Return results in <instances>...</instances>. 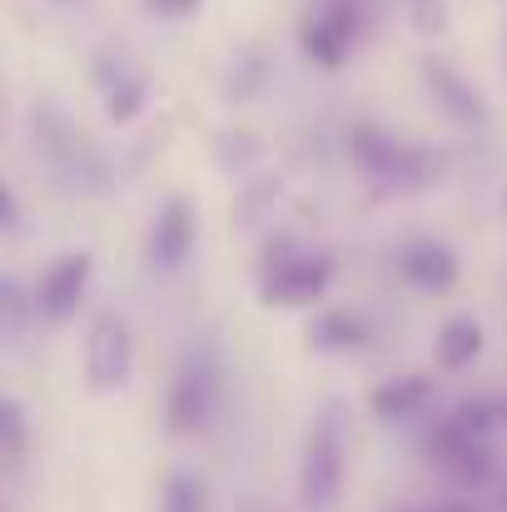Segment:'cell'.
<instances>
[{
	"mask_svg": "<svg viewBox=\"0 0 507 512\" xmlns=\"http://www.w3.org/2000/svg\"><path fill=\"white\" fill-rule=\"evenodd\" d=\"M348 160L358 165V174L383 189V194H408V189H428L438 179V155L423 150V145H408L398 140L393 130L373 125V120H358L348 125Z\"/></svg>",
	"mask_w": 507,
	"mask_h": 512,
	"instance_id": "6da1fadb",
	"label": "cell"
},
{
	"mask_svg": "<svg viewBox=\"0 0 507 512\" xmlns=\"http://www.w3.org/2000/svg\"><path fill=\"white\" fill-rule=\"evenodd\" d=\"M219 393H224V373L214 348H189L165 383V433L169 438H199L209 433L214 413H219Z\"/></svg>",
	"mask_w": 507,
	"mask_h": 512,
	"instance_id": "7a4b0ae2",
	"label": "cell"
},
{
	"mask_svg": "<svg viewBox=\"0 0 507 512\" xmlns=\"http://www.w3.org/2000/svg\"><path fill=\"white\" fill-rule=\"evenodd\" d=\"M348 488V453H343V423L338 408L319 413L314 428L304 433L299 448V473H294V493L304 512H338Z\"/></svg>",
	"mask_w": 507,
	"mask_h": 512,
	"instance_id": "3957f363",
	"label": "cell"
},
{
	"mask_svg": "<svg viewBox=\"0 0 507 512\" xmlns=\"http://www.w3.org/2000/svg\"><path fill=\"white\" fill-rule=\"evenodd\" d=\"M80 373H85V388H90L95 398L120 393V388L135 378V324H130L120 309H100V314L85 324Z\"/></svg>",
	"mask_w": 507,
	"mask_h": 512,
	"instance_id": "277c9868",
	"label": "cell"
},
{
	"mask_svg": "<svg viewBox=\"0 0 507 512\" xmlns=\"http://www.w3.org/2000/svg\"><path fill=\"white\" fill-rule=\"evenodd\" d=\"M368 35V10L363 0H319L299 20V50L319 70H343L353 45Z\"/></svg>",
	"mask_w": 507,
	"mask_h": 512,
	"instance_id": "5b68a950",
	"label": "cell"
},
{
	"mask_svg": "<svg viewBox=\"0 0 507 512\" xmlns=\"http://www.w3.org/2000/svg\"><path fill=\"white\" fill-rule=\"evenodd\" d=\"M338 279V259L329 249H299L284 264L259 274V304L264 309H314L329 299Z\"/></svg>",
	"mask_w": 507,
	"mask_h": 512,
	"instance_id": "8992f818",
	"label": "cell"
},
{
	"mask_svg": "<svg viewBox=\"0 0 507 512\" xmlns=\"http://www.w3.org/2000/svg\"><path fill=\"white\" fill-rule=\"evenodd\" d=\"M30 130H35V150L45 155V165L60 174L65 184H75V189H100L105 184V160L90 150V140L70 125V115H60L55 105H40L35 115H30Z\"/></svg>",
	"mask_w": 507,
	"mask_h": 512,
	"instance_id": "52a82bcc",
	"label": "cell"
},
{
	"mask_svg": "<svg viewBox=\"0 0 507 512\" xmlns=\"http://www.w3.org/2000/svg\"><path fill=\"white\" fill-rule=\"evenodd\" d=\"M90 279H95V254L90 249H65L60 259L45 264V274L35 279V324L45 329H65L80 319V304L90 294Z\"/></svg>",
	"mask_w": 507,
	"mask_h": 512,
	"instance_id": "ba28073f",
	"label": "cell"
},
{
	"mask_svg": "<svg viewBox=\"0 0 507 512\" xmlns=\"http://www.w3.org/2000/svg\"><path fill=\"white\" fill-rule=\"evenodd\" d=\"M199 249V209L189 194H165L145 229V264L155 274H179Z\"/></svg>",
	"mask_w": 507,
	"mask_h": 512,
	"instance_id": "9c48e42d",
	"label": "cell"
},
{
	"mask_svg": "<svg viewBox=\"0 0 507 512\" xmlns=\"http://www.w3.org/2000/svg\"><path fill=\"white\" fill-rule=\"evenodd\" d=\"M423 453H428V463H433L443 478H453V483H463V488H483V483L493 478V448H488V438H473V433L458 428L453 418H438V423L423 433Z\"/></svg>",
	"mask_w": 507,
	"mask_h": 512,
	"instance_id": "30bf717a",
	"label": "cell"
},
{
	"mask_svg": "<svg viewBox=\"0 0 507 512\" xmlns=\"http://www.w3.org/2000/svg\"><path fill=\"white\" fill-rule=\"evenodd\" d=\"M418 75H423L428 100H433L458 130H483V125H488V100H483V90H478L453 60L428 55V60H418Z\"/></svg>",
	"mask_w": 507,
	"mask_h": 512,
	"instance_id": "8fae6325",
	"label": "cell"
},
{
	"mask_svg": "<svg viewBox=\"0 0 507 512\" xmlns=\"http://www.w3.org/2000/svg\"><path fill=\"white\" fill-rule=\"evenodd\" d=\"M393 269H398V279H403L408 289H418V294H448V289L463 279V264H458V254H453L443 239H408V244L398 249Z\"/></svg>",
	"mask_w": 507,
	"mask_h": 512,
	"instance_id": "7c38bea8",
	"label": "cell"
},
{
	"mask_svg": "<svg viewBox=\"0 0 507 512\" xmlns=\"http://www.w3.org/2000/svg\"><path fill=\"white\" fill-rule=\"evenodd\" d=\"M428 403H433V378L428 373H398V378H388L368 393V413L378 423H408Z\"/></svg>",
	"mask_w": 507,
	"mask_h": 512,
	"instance_id": "4fadbf2b",
	"label": "cell"
},
{
	"mask_svg": "<svg viewBox=\"0 0 507 512\" xmlns=\"http://www.w3.org/2000/svg\"><path fill=\"white\" fill-rule=\"evenodd\" d=\"M314 353H363L373 343V324L353 309H319L304 329Z\"/></svg>",
	"mask_w": 507,
	"mask_h": 512,
	"instance_id": "5bb4252c",
	"label": "cell"
},
{
	"mask_svg": "<svg viewBox=\"0 0 507 512\" xmlns=\"http://www.w3.org/2000/svg\"><path fill=\"white\" fill-rule=\"evenodd\" d=\"M150 100H155V85H150V75L145 70H135V65H125L105 90H100V105H105V120L115 125V130H130V125H140L145 115H150Z\"/></svg>",
	"mask_w": 507,
	"mask_h": 512,
	"instance_id": "9a60e30c",
	"label": "cell"
},
{
	"mask_svg": "<svg viewBox=\"0 0 507 512\" xmlns=\"http://www.w3.org/2000/svg\"><path fill=\"white\" fill-rule=\"evenodd\" d=\"M483 324L473 319V314H458V319H448L443 329H438V339H433V358H438V368L443 373H463V368H473L478 358H483Z\"/></svg>",
	"mask_w": 507,
	"mask_h": 512,
	"instance_id": "2e32d148",
	"label": "cell"
},
{
	"mask_svg": "<svg viewBox=\"0 0 507 512\" xmlns=\"http://www.w3.org/2000/svg\"><path fill=\"white\" fill-rule=\"evenodd\" d=\"M30 324H35V294L15 274H0V343L25 339Z\"/></svg>",
	"mask_w": 507,
	"mask_h": 512,
	"instance_id": "e0dca14e",
	"label": "cell"
},
{
	"mask_svg": "<svg viewBox=\"0 0 507 512\" xmlns=\"http://www.w3.org/2000/svg\"><path fill=\"white\" fill-rule=\"evenodd\" d=\"M30 458V413L20 398L0 393V468H25Z\"/></svg>",
	"mask_w": 507,
	"mask_h": 512,
	"instance_id": "ac0fdd59",
	"label": "cell"
},
{
	"mask_svg": "<svg viewBox=\"0 0 507 512\" xmlns=\"http://www.w3.org/2000/svg\"><path fill=\"white\" fill-rule=\"evenodd\" d=\"M284 199V179L279 174H264V179H249L239 184V199H234V224L239 229H254L269 219V209Z\"/></svg>",
	"mask_w": 507,
	"mask_h": 512,
	"instance_id": "d6986e66",
	"label": "cell"
},
{
	"mask_svg": "<svg viewBox=\"0 0 507 512\" xmlns=\"http://www.w3.org/2000/svg\"><path fill=\"white\" fill-rule=\"evenodd\" d=\"M155 512H209V488L199 473L189 468H174L165 483H160V508Z\"/></svg>",
	"mask_w": 507,
	"mask_h": 512,
	"instance_id": "ffe728a7",
	"label": "cell"
},
{
	"mask_svg": "<svg viewBox=\"0 0 507 512\" xmlns=\"http://www.w3.org/2000/svg\"><path fill=\"white\" fill-rule=\"evenodd\" d=\"M448 418H453L458 428H468L473 438H488V443H493V433L507 423V403L503 398H463Z\"/></svg>",
	"mask_w": 507,
	"mask_h": 512,
	"instance_id": "44dd1931",
	"label": "cell"
},
{
	"mask_svg": "<svg viewBox=\"0 0 507 512\" xmlns=\"http://www.w3.org/2000/svg\"><path fill=\"white\" fill-rule=\"evenodd\" d=\"M264 80H269V55H264V50H244V55L234 60L229 80H224V95H229L234 105H244V100H254V95L264 90Z\"/></svg>",
	"mask_w": 507,
	"mask_h": 512,
	"instance_id": "7402d4cb",
	"label": "cell"
},
{
	"mask_svg": "<svg viewBox=\"0 0 507 512\" xmlns=\"http://www.w3.org/2000/svg\"><path fill=\"white\" fill-rule=\"evenodd\" d=\"M214 160H219V170L244 174L259 160V135H254V130H224L219 145H214Z\"/></svg>",
	"mask_w": 507,
	"mask_h": 512,
	"instance_id": "603a6c76",
	"label": "cell"
},
{
	"mask_svg": "<svg viewBox=\"0 0 507 512\" xmlns=\"http://www.w3.org/2000/svg\"><path fill=\"white\" fill-rule=\"evenodd\" d=\"M408 25L428 40H443L453 25V10H448V0H408Z\"/></svg>",
	"mask_w": 507,
	"mask_h": 512,
	"instance_id": "cb8c5ba5",
	"label": "cell"
},
{
	"mask_svg": "<svg viewBox=\"0 0 507 512\" xmlns=\"http://www.w3.org/2000/svg\"><path fill=\"white\" fill-rule=\"evenodd\" d=\"M299 249H304V244H299L294 234H269V239H264V249H259V274H264V269H274V264H284V259H289V254H299Z\"/></svg>",
	"mask_w": 507,
	"mask_h": 512,
	"instance_id": "d4e9b609",
	"label": "cell"
},
{
	"mask_svg": "<svg viewBox=\"0 0 507 512\" xmlns=\"http://www.w3.org/2000/svg\"><path fill=\"white\" fill-rule=\"evenodd\" d=\"M155 20H194L204 10V0H140Z\"/></svg>",
	"mask_w": 507,
	"mask_h": 512,
	"instance_id": "484cf974",
	"label": "cell"
},
{
	"mask_svg": "<svg viewBox=\"0 0 507 512\" xmlns=\"http://www.w3.org/2000/svg\"><path fill=\"white\" fill-rule=\"evenodd\" d=\"M20 229V199L10 189V179L0 174V234H15Z\"/></svg>",
	"mask_w": 507,
	"mask_h": 512,
	"instance_id": "4316f807",
	"label": "cell"
},
{
	"mask_svg": "<svg viewBox=\"0 0 507 512\" xmlns=\"http://www.w3.org/2000/svg\"><path fill=\"white\" fill-rule=\"evenodd\" d=\"M428 512H478L473 503H438V508H428Z\"/></svg>",
	"mask_w": 507,
	"mask_h": 512,
	"instance_id": "83f0119b",
	"label": "cell"
},
{
	"mask_svg": "<svg viewBox=\"0 0 507 512\" xmlns=\"http://www.w3.org/2000/svg\"><path fill=\"white\" fill-rule=\"evenodd\" d=\"M60 5H70V0H60Z\"/></svg>",
	"mask_w": 507,
	"mask_h": 512,
	"instance_id": "f1b7e54d",
	"label": "cell"
}]
</instances>
